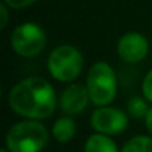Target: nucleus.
I'll use <instances>...</instances> for the list:
<instances>
[{"mask_svg":"<svg viewBox=\"0 0 152 152\" xmlns=\"http://www.w3.org/2000/svg\"><path fill=\"white\" fill-rule=\"evenodd\" d=\"M8 104L23 119L43 121L54 115L58 106V97L54 87L45 78L28 76L11 88Z\"/></svg>","mask_w":152,"mask_h":152,"instance_id":"nucleus-1","label":"nucleus"},{"mask_svg":"<svg viewBox=\"0 0 152 152\" xmlns=\"http://www.w3.org/2000/svg\"><path fill=\"white\" fill-rule=\"evenodd\" d=\"M51 137V130L42 121L21 119L9 127L5 148L9 152H43Z\"/></svg>","mask_w":152,"mask_h":152,"instance_id":"nucleus-2","label":"nucleus"},{"mask_svg":"<svg viewBox=\"0 0 152 152\" xmlns=\"http://www.w3.org/2000/svg\"><path fill=\"white\" fill-rule=\"evenodd\" d=\"M85 87L94 106H109L118 94V78L113 67L106 61L94 63L87 73Z\"/></svg>","mask_w":152,"mask_h":152,"instance_id":"nucleus-3","label":"nucleus"},{"mask_svg":"<svg viewBox=\"0 0 152 152\" xmlns=\"http://www.w3.org/2000/svg\"><path fill=\"white\" fill-rule=\"evenodd\" d=\"M46 66L55 81L69 84L81 76L84 70V55L73 45H58L49 52Z\"/></svg>","mask_w":152,"mask_h":152,"instance_id":"nucleus-4","label":"nucleus"},{"mask_svg":"<svg viewBox=\"0 0 152 152\" xmlns=\"http://www.w3.org/2000/svg\"><path fill=\"white\" fill-rule=\"evenodd\" d=\"M48 43L46 31L37 23H23L12 31L11 48L12 51L24 58H33L39 55Z\"/></svg>","mask_w":152,"mask_h":152,"instance_id":"nucleus-5","label":"nucleus"},{"mask_svg":"<svg viewBox=\"0 0 152 152\" xmlns=\"http://www.w3.org/2000/svg\"><path fill=\"white\" fill-rule=\"evenodd\" d=\"M130 115L115 106H100L96 107L90 116V125L96 133H102L106 136H118L122 134L128 128Z\"/></svg>","mask_w":152,"mask_h":152,"instance_id":"nucleus-6","label":"nucleus"},{"mask_svg":"<svg viewBox=\"0 0 152 152\" xmlns=\"http://www.w3.org/2000/svg\"><path fill=\"white\" fill-rule=\"evenodd\" d=\"M116 52L125 63L137 64L146 58L149 52V42L146 36L139 31H127L118 39Z\"/></svg>","mask_w":152,"mask_h":152,"instance_id":"nucleus-7","label":"nucleus"},{"mask_svg":"<svg viewBox=\"0 0 152 152\" xmlns=\"http://www.w3.org/2000/svg\"><path fill=\"white\" fill-rule=\"evenodd\" d=\"M91 103L88 90L81 84H69L58 97V106L64 115L73 116L82 113Z\"/></svg>","mask_w":152,"mask_h":152,"instance_id":"nucleus-8","label":"nucleus"},{"mask_svg":"<svg viewBox=\"0 0 152 152\" xmlns=\"http://www.w3.org/2000/svg\"><path fill=\"white\" fill-rule=\"evenodd\" d=\"M76 131H78L76 122L69 115L60 116L58 119L54 121V124L51 127V136L58 143H69V142H72L75 139V136H76Z\"/></svg>","mask_w":152,"mask_h":152,"instance_id":"nucleus-9","label":"nucleus"},{"mask_svg":"<svg viewBox=\"0 0 152 152\" xmlns=\"http://www.w3.org/2000/svg\"><path fill=\"white\" fill-rule=\"evenodd\" d=\"M84 152H121L116 142L112 136H106L102 133H93L87 137L84 143Z\"/></svg>","mask_w":152,"mask_h":152,"instance_id":"nucleus-10","label":"nucleus"},{"mask_svg":"<svg viewBox=\"0 0 152 152\" xmlns=\"http://www.w3.org/2000/svg\"><path fill=\"white\" fill-rule=\"evenodd\" d=\"M121 152H152V136L151 134H137L128 139Z\"/></svg>","mask_w":152,"mask_h":152,"instance_id":"nucleus-11","label":"nucleus"},{"mask_svg":"<svg viewBox=\"0 0 152 152\" xmlns=\"http://www.w3.org/2000/svg\"><path fill=\"white\" fill-rule=\"evenodd\" d=\"M148 100L145 97H140V96H134L128 100L127 103V113L131 116V118H136V119H145L148 110L151 106H148Z\"/></svg>","mask_w":152,"mask_h":152,"instance_id":"nucleus-12","label":"nucleus"},{"mask_svg":"<svg viewBox=\"0 0 152 152\" xmlns=\"http://www.w3.org/2000/svg\"><path fill=\"white\" fill-rule=\"evenodd\" d=\"M142 96L152 103V69L148 70V73L145 75L143 82H142Z\"/></svg>","mask_w":152,"mask_h":152,"instance_id":"nucleus-13","label":"nucleus"},{"mask_svg":"<svg viewBox=\"0 0 152 152\" xmlns=\"http://www.w3.org/2000/svg\"><path fill=\"white\" fill-rule=\"evenodd\" d=\"M3 3H6L11 9H26L30 8L31 5H34L37 0H2Z\"/></svg>","mask_w":152,"mask_h":152,"instance_id":"nucleus-14","label":"nucleus"},{"mask_svg":"<svg viewBox=\"0 0 152 152\" xmlns=\"http://www.w3.org/2000/svg\"><path fill=\"white\" fill-rule=\"evenodd\" d=\"M9 6L6 3H0V17H2V20H0V28L5 30L6 26H8V21H9Z\"/></svg>","mask_w":152,"mask_h":152,"instance_id":"nucleus-15","label":"nucleus"},{"mask_svg":"<svg viewBox=\"0 0 152 152\" xmlns=\"http://www.w3.org/2000/svg\"><path fill=\"white\" fill-rule=\"evenodd\" d=\"M145 127H146V130H148V133L152 136V106L149 107V110H148V113H146V116H145Z\"/></svg>","mask_w":152,"mask_h":152,"instance_id":"nucleus-16","label":"nucleus"},{"mask_svg":"<svg viewBox=\"0 0 152 152\" xmlns=\"http://www.w3.org/2000/svg\"><path fill=\"white\" fill-rule=\"evenodd\" d=\"M0 152H9V151H8L6 148H2V149H0Z\"/></svg>","mask_w":152,"mask_h":152,"instance_id":"nucleus-17","label":"nucleus"}]
</instances>
